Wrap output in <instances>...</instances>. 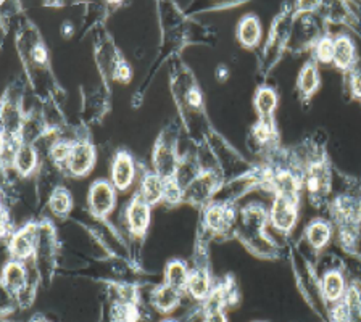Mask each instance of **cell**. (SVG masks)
I'll return each instance as SVG.
<instances>
[{
  "instance_id": "obj_6",
  "label": "cell",
  "mask_w": 361,
  "mask_h": 322,
  "mask_svg": "<svg viewBox=\"0 0 361 322\" xmlns=\"http://www.w3.org/2000/svg\"><path fill=\"white\" fill-rule=\"evenodd\" d=\"M347 293V285L343 275L338 271H327L321 279V295L327 303L337 304L343 300Z\"/></svg>"
},
{
  "instance_id": "obj_7",
  "label": "cell",
  "mask_w": 361,
  "mask_h": 322,
  "mask_svg": "<svg viewBox=\"0 0 361 322\" xmlns=\"http://www.w3.org/2000/svg\"><path fill=\"white\" fill-rule=\"evenodd\" d=\"M180 295H183V293L174 290L173 287L161 284L155 287V290L152 292V306H154L158 313H173L180 304Z\"/></svg>"
},
{
  "instance_id": "obj_3",
  "label": "cell",
  "mask_w": 361,
  "mask_h": 322,
  "mask_svg": "<svg viewBox=\"0 0 361 322\" xmlns=\"http://www.w3.org/2000/svg\"><path fill=\"white\" fill-rule=\"evenodd\" d=\"M297 221V200L287 199V197L276 195L271 206V223L276 229L290 230Z\"/></svg>"
},
{
  "instance_id": "obj_4",
  "label": "cell",
  "mask_w": 361,
  "mask_h": 322,
  "mask_svg": "<svg viewBox=\"0 0 361 322\" xmlns=\"http://www.w3.org/2000/svg\"><path fill=\"white\" fill-rule=\"evenodd\" d=\"M115 205V190L109 182L99 180L89 192V206L95 216H105L113 210Z\"/></svg>"
},
{
  "instance_id": "obj_17",
  "label": "cell",
  "mask_w": 361,
  "mask_h": 322,
  "mask_svg": "<svg viewBox=\"0 0 361 322\" xmlns=\"http://www.w3.org/2000/svg\"><path fill=\"white\" fill-rule=\"evenodd\" d=\"M214 184H216V180H214L213 174L203 173L195 179H192L190 185L184 194L192 195V200L194 202H202L212 195V192L214 190Z\"/></svg>"
},
{
  "instance_id": "obj_20",
  "label": "cell",
  "mask_w": 361,
  "mask_h": 322,
  "mask_svg": "<svg viewBox=\"0 0 361 322\" xmlns=\"http://www.w3.org/2000/svg\"><path fill=\"white\" fill-rule=\"evenodd\" d=\"M259 21L257 16H245L239 25V41L245 45V47H253L259 41Z\"/></svg>"
},
{
  "instance_id": "obj_31",
  "label": "cell",
  "mask_w": 361,
  "mask_h": 322,
  "mask_svg": "<svg viewBox=\"0 0 361 322\" xmlns=\"http://www.w3.org/2000/svg\"><path fill=\"white\" fill-rule=\"evenodd\" d=\"M129 76H131V71H129V68L124 63L118 65V68L115 70V78L120 79V81H128Z\"/></svg>"
},
{
  "instance_id": "obj_27",
  "label": "cell",
  "mask_w": 361,
  "mask_h": 322,
  "mask_svg": "<svg viewBox=\"0 0 361 322\" xmlns=\"http://www.w3.org/2000/svg\"><path fill=\"white\" fill-rule=\"evenodd\" d=\"M314 55L316 58L323 61V63H331L332 58H334V39H329V37L321 39L314 49Z\"/></svg>"
},
{
  "instance_id": "obj_23",
  "label": "cell",
  "mask_w": 361,
  "mask_h": 322,
  "mask_svg": "<svg viewBox=\"0 0 361 322\" xmlns=\"http://www.w3.org/2000/svg\"><path fill=\"white\" fill-rule=\"evenodd\" d=\"M307 239L313 248H323L331 239V228L323 221H314L308 225Z\"/></svg>"
},
{
  "instance_id": "obj_28",
  "label": "cell",
  "mask_w": 361,
  "mask_h": 322,
  "mask_svg": "<svg viewBox=\"0 0 361 322\" xmlns=\"http://www.w3.org/2000/svg\"><path fill=\"white\" fill-rule=\"evenodd\" d=\"M71 149H73V144L70 142H56L52 150H50V155H52L54 161L59 163V165H61V163L68 161V158H70V154H71Z\"/></svg>"
},
{
  "instance_id": "obj_9",
  "label": "cell",
  "mask_w": 361,
  "mask_h": 322,
  "mask_svg": "<svg viewBox=\"0 0 361 322\" xmlns=\"http://www.w3.org/2000/svg\"><path fill=\"white\" fill-rule=\"evenodd\" d=\"M213 290L210 274H208L207 269L197 268L190 271L189 274V282H188V292L189 295L197 302H205L208 295H210Z\"/></svg>"
},
{
  "instance_id": "obj_2",
  "label": "cell",
  "mask_w": 361,
  "mask_h": 322,
  "mask_svg": "<svg viewBox=\"0 0 361 322\" xmlns=\"http://www.w3.org/2000/svg\"><path fill=\"white\" fill-rule=\"evenodd\" d=\"M39 242V234L36 230V225H26L18 233L11 234L10 242V253L16 261H25V259L31 258L32 253L36 252Z\"/></svg>"
},
{
  "instance_id": "obj_25",
  "label": "cell",
  "mask_w": 361,
  "mask_h": 322,
  "mask_svg": "<svg viewBox=\"0 0 361 322\" xmlns=\"http://www.w3.org/2000/svg\"><path fill=\"white\" fill-rule=\"evenodd\" d=\"M71 208V199L66 190L59 189L50 197V210L56 214H66Z\"/></svg>"
},
{
  "instance_id": "obj_24",
  "label": "cell",
  "mask_w": 361,
  "mask_h": 322,
  "mask_svg": "<svg viewBox=\"0 0 361 322\" xmlns=\"http://www.w3.org/2000/svg\"><path fill=\"white\" fill-rule=\"evenodd\" d=\"M300 92L305 97H310L319 86V76L316 71V66L313 63H308L300 73Z\"/></svg>"
},
{
  "instance_id": "obj_8",
  "label": "cell",
  "mask_w": 361,
  "mask_h": 322,
  "mask_svg": "<svg viewBox=\"0 0 361 322\" xmlns=\"http://www.w3.org/2000/svg\"><path fill=\"white\" fill-rule=\"evenodd\" d=\"M134 179V163L128 154H118L111 168V180L116 189L124 190Z\"/></svg>"
},
{
  "instance_id": "obj_14",
  "label": "cell",
  "mask_w": 361,
  "mask_h": 322,
  "mask_svg": "<svg viewBox=\"0 0 361 322\" xmlns=\"http://www.w3.org/2000/svg\"><path fill=\"white\" fill-rule=\"evenodd\" d=\"M205 221L208 229L214 230V233H224L233 223V210H229L224 205H212L207 210Z\"/></svg>"
},
{
  "instance_id": "obj_26",
  "label": "cell",
  "mask_w": 361,
  "mask_h": 322,
  "mask_svg": "<svg viewBox=\"0 0 361 322\" xmlns=\"http://www.w3.org/2000/svg\"><path fill=\"white\" fill-rule=\"evenodd\" d=\"M253 134H255L259 144H269L271 140H274L276 129L273 121H271V118H268V120H259L255 129H253Z\"/></svg>"
},
{
  "instance_id": "obj_10",
  "label": "cell",
  "mask_w": 361,
  "mask_h": 322,
  "mask_svg": "<svg viewBox=\"0 0 361 322\" xmlns=\"http://www.w3.org/2000/svg\"><path fill=\"white\" fill-rule=\"evenodd\" d=\"M150 205H147V203L137 197V199H134L131 205L128 206V224H129V229H131V233L134 234H144L147 225H149V219H150Z\"/></svg>"
},
{
  "instance_id": "obj_30",
  "label": "cell",
  "mask_w": 361,
  "mask_h": 322,
  "mask_svg": "<svg viewBox=\"0 0 361 322\" xmlns=\"http://www.w3.org/2000/svg\"><path fill=\"white\" fill-rule=\"evenodd\" d=\"M188 104L192 106H200L202 105V94L199 89H190L188 94Z\"/></svg>"
},
{
  "instance_id": "obj_35",
  "label": "cell",
  "mask_w": 361,
  "mask_h": 322,
  "mask_svg": "<svg viewBox=\"0 0 361 322\" xmlns=\"http://www.w3.org/2000/svg\"><path fill=\"white\" fill-rule=\"evenodd\" d=\"M44 322H45V321H44Z\"/></svg>"
},
{
  "instance_id": "obj_11",
  "label": "cell",
  "mask_w": 361,
  "mask_h": 322,
  "mask_svg": "<svg viewBox=\"0 0 361 322\" xmlns=\"http://www.w3.org/2000/svg\"><path fill=\"white\" fill-rule=\"evenodd\" d=\"M154 166L155 174L163 179H174L178 173V160L174 151L166 145H158L154 151Z\"/></svg>"
},
{
  "instance_id": "obj_32",
  "label": "cell",
  "mask_w": 361,
  "mask_h": 322,
  "mask_svg": "<svg viewBox=\"0 0 361 322\" xmlns=\"http://www.w3.org/2000/svg\"><path fill=\"white\" fill-rule=\"evenodd\" d=\"M34 60L37 61V63H45L47 61V54H45V50L41 47V45H37L36 49H34Z\"/></svg>"
},
{
  "instance_id": "obj_21",
  "label": "cell",
  "mask_w": 361,
  "mask_h": 322,
  "mask_svg": "<svg viewBox=\"0 0 361 322\" xmlns=\"http://www.w3.org/2000/svg\"><path fill=\"white\" fill-rule=\"evenodd\" d=\"M276 104H278V97H276L273 89H259L255 97V106L257 111L259 113V120H268V118H271V113L274 111Z\"/></svg>"
},
{
  "instance_id": "obj_15",
  "label": "cell",
  "mask_w": 361,
  "mask_h": 322,
  "mask_svg": "<svg viewBox=\"0 0 361 322\" xmlns=\"http://www.w3.org/2000/svg\"><path fill=\"white\" fill-rule=\"evenodd\" d=\"M355 61V47L347 36H338L334 39V58L332 63L341 70H348Z\"/></svg>"
},
{
  "instance_id": "obj_16",
  "label": "cell",
  "mask_w": 361,
  "mask_h": 322,
  "mask_svg": "<svg viewBox=\"0 0 361 322\" xmlns=\"http://www.w3.org/2000/svg\"><path fill=\"white\" fill-rule=\"evenodd\" d=\"M190 271L184 266V263L180 261H171L166 266L165 271V284L173 287L174 290L184 293L188 290V282H189Z\"/></svg>"
},
{
  "instance_id": "obj_34",
  "label": "cell",
  "mask_w": 361,
  "mask_h": 322,
  "mask_svg": "<svg viewBox=\"0 0 361 322\" xmlns=\"http://www.w3.org/2000/svg\"><path fill=\"white\" fill-rule=\"evenodd\" d=\"M257 322H258V321H257ZM262 322H263V321H262Z\"/></svg>"
},
{
  "instance_id": "obj_12",
  "label": "cell",
  "mask_w": 361,
  "mask_h": 322,
  "mask_svg": "<svg viewBox=\"0 0 361 322\" xmlns=\"http://www.w3.org/2000/svg\"><path fill=\"white\" fill-rule=\"evenodd\" d=\"M166 180L168 179H163L158 176V174H147L142 184H140L139 197L147 203V205L158 203L161 199H165Z\"/></svg>"
},
{
  "instance_id": "obj_5",
  "label": "cell",
  "mask_w": 361,
  "mask_h": 322,
  "mask_svg": "<svg viewBox=\"0 0 361 322\" xmlns=\"http://www.w3.org/2000/svg\"><path fill=\"white\" fill-rule=\"evenodd\" d=\"M94 149L92 145L87 142H78L73 144L70 158H68L66 166L73 174L76 176H82L86 174L94 165Z\"/></svg>"
},
{
  "instance_id": "obj_22",
  "label": "cell",
  "mask_w": 361,
  "mask_h": 322,
  "mask_svg": "<svg viewBox=\"0 0 361 322\" xmlns=\"http://www.w3.org/2000/svg\"><path fill=\"white\" fill-rule=\"evenodd\" d=\"M139 303H113L111 322H139Z\"/></svg>"
},
{
  "instance_id": "obj_33",
  "label": "cell",
  "mask_w": 361,
  "mask_h": 322,
  "mask_svg": "<svg viewBox=\"0 0 361 322\" xmlns=\"http://www.w3.org/2000/svg\"><path fill=\"white\" fill-rule=\"evenodd\" d=\"M161 322H178V321H174V319H165V321H161Z\"/></svg>"
},
{
  "instance_id": "obj_29",
  "label": "cell",
  "mask_w": 361,
  "mask_h": 322,
  "mask_svg": "<svg viewBox=\"0 0 361 322\" xmlns=\"http://www.w3.org/2000/svg\"><path fill=\"white\" fill-rule=\"evenodd\" d=\"M350 87H352V92L355 97L361 99V71L353 73L352 79H350Z\"/></svg>"
},
{
  "instance_id": "obj_13",
  "label": "cell",
  "mask_w": 361,
  "mask_h": 322,
  "mask_svg": "<svg viewBox=\"0 0 361 322\" xmlns=\"http://www.w3.org/2000/svg\"><path fill=\"white\" fill-rule=\"evenodd\" d=\"M336 211L341 221L345 223V228H353L361 221V202L353 197H341L336 202Z\"/></svg>"
},
{
  "instance_id": "obj_1",
  "label": "cell",
  "mask_w": 361,
  "mask_h": 322,
  "mask_svg": "<svg viewBox=\"0 0 361 322\" xmlns=\"http://www.w3.org/2000/svg\"><path fill=\"white\" fill-rule=\"evenodd\" d=\"M2 285L8 297L16 298L20 302L23 300V297L27 293V273L21 261L11 259L10 263H7V266L4 268Z\"/></svg>"
},
{
  "instance_id": "obj_18",
  "label": "cell",
  "mask_w": 361,
  "mask_h": 322,
  "mask_svg": "<svg viewBox=\"0 0 361 322\" xmlns=\"http://www.w3.org/2000/svg\"><path fill=\"white\" fill-rule=\"evenodd\" d=\"M13 165H15L16 171H18L21 176H30V174L37 166L36 150H34L31 145L21 144V147L18 150H16V154H15Z\"/></svg>"
},
{
  "instance_id": "obj_19",
  "label": "cell",
  "mask_w": 361,
  "mask_h": 322,
  "mask_svg": "<svg viewBox=\"0 0 361 322\" xmlns=\"http://www.w3.org/2000/svg\"><path fill=\"white\" fill-rule=\"evenodd\" d=\"M327 187H329V174H327L326 168L321 165H316L308 169L307 176V189L313 197H323L326 195Z\"/></svg>"
}]
</instances>
